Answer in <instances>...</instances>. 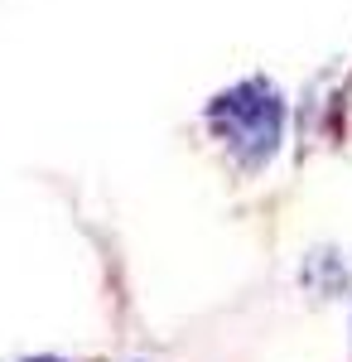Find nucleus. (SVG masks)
Segmentation results:
<instances>
[{
	"instance_id": "nucleus-1",
	"label": "nucleus",
	"mask_w": 352,
	"mask_h": 362,
	"mask_svg": "<svg viewBox=\"0 0 352 362\" xmlns=\"http://www.w3.org/2000/svg\"><path fill=\"white\" fill-rule=\"evenodd\" d=\"M208 131L227 145V155L246 174L266 169L285 140V102L266 78H246L208 107Z\"/></svg>"
},
{
	"instance_id": "nucleus-2",
	"label": "nucleus",
	"mask_w": 352,
	"mask_h": 362,
	"mask_svg": "<svg viewBox=\"0 0 352 362\" xmlns=\"http://www.w3.org/2000/svg\"><path fill=\"white\" fill-rule=\"evenodd\" d=\"M39 362H58V358H39Z\"/></svg>"
}]
</instances>
